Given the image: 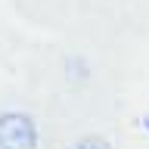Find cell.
<instances>
[{
    "label": "cell",
    "instance_id": "6da1fadb",
    "mask_svg": "<svg viewBox=\"0 0 149 149\" xmlns=\"http://www.w3.org/2000/svg\"><path fill=\"white\" fill-rule=\"evenodd\" d=\"M0 149H37V124L25 112L0 115Z\"/></svg>",
    "mask_w": 149,
    "mask_h": 149
},
{
    "label": "cell",
    "instance_id": "7a4b0ae2",
    "mask_svg": "<svg viewBox=\"0 0 149 149\" xmlns=\"http://www.w3.org/2000/svg\"><path fill=\"white\" fill-rule=\"evenodd\" d=\"M72 149H112V146H109V140H106V137H96V134H90V137H81Z\"/></svg>",
    "mask_w": 149,
    "mask_h": 149
},
{
    "label": "cell",
    "instance_id": "3957f363",
    "mask_svg": "<svg viewBox=\"0 0 149 149\" xmlns=\"http://www.w3.org/2000/svg\"><path fill=\"white\" fill-rule=\"evenodd\" d=\"M146 130H149V115H146Z\"/></svg>",
    "mask_w": 149,
    "mask_h": 149
}]
</instances>
